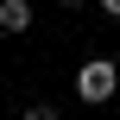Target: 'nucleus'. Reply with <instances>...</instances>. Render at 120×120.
Listing matches in <instances>:
<instances>
[{
	"instance_id": "f257e3e1",
	"label": "nucleus",
	"mask_w": 120,
	"mask_h": 120,
	"mask_svg": "<svg viewBox=\"0 0 120 120\" xmlns=\"http://www.w3.org/2000/svg\"><path fill=\"white\" fill-rule=\"evenodd\" d=\"M114 89H120V63L114 57H82V70H76V101L101 108V101H114Z\"/></svg>"
},
{
	"instance_id": "f03ea898",
	"label": "nucleus",
	"mask_w": 120,
	"mask_h": 120,
	"mask_svg": "<svg viewBox=\"0 0 120 120\" xmlns=\"http://www.w3.org/2000/svg\"><path fill=\"white\" fill-rule=\"evenodd\" d=\"M0 32L6 38H25L32 32V0H0Z\"/></svg>"
},
{
	"instance_id": "7ed1b4c3",
	"label": "nucleus",
	"mask_w": 120,
	"mask_h": 120,
	"mask_svg": "<svg viewBox=\"0 0 120 120\" xmlns=\"http://www.w3.org/2000/svg\"><path fill=\"white\" fill-rule=\"evenodd\" d=\"M95 6H101V13H108V19H120V0H95Z\"/></svg>"
},
{
	"instance_id": "20e7f679",
	"label": "nucleus",
	"mask_w": 120,
	"mask_h": 120,
	"mask_svg": "<svg viewBox=\"0 0 120 120\" xmlns=\"http://www.w3.org/2000/svg\"><path fill=\"white\" fill-rule=\"evenodd\" d=\"M57 6H70V13H76V6H89V0H57Z\"/></svg>"
}]
</instances>
